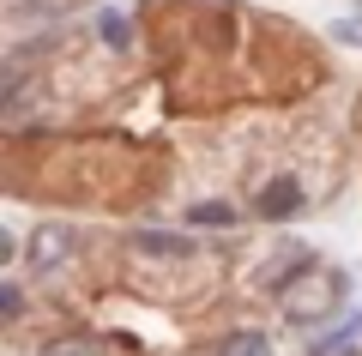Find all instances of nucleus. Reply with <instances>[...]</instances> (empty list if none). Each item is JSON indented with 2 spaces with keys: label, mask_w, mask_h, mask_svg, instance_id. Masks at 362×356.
<instances>
[{
  "label": "nucleus",
  "mask_w": 362,
  "mask_h": 356,
  "mask_svg": "<svg viewBox=\"0 0 362 356\" xmlns=\"http://www.w3.org/2000/svg\"><path fill=\"white\" fill-rule=\"evenodd\" d=\"M338 290H344V278L320 272V278H308V284H290V290H284V302H290V314H296V320H320L326 308L338 302Z\"/></svg>",
  "instance_id": "nucleus-1"
},
{
  "label": "nucleus",
  "mask_w": 362,
  "mask_h": 356,
  "mask_svg": "<svg viewBox=\"0 0 362 356\" xmlns=\"http://www.w3.org/2000/svg\"><path fill=\"white\" fill-rule=\"evenodd\" d=\"M139 254H151V260H187L194 254V242H187V236H163V229H139Z\"/></svg>",
  "instance_id": "nucleus-2"
},
{
  "label": "nucleus",
  "mask_w": 362,
  "mask_h": 356,
  "mask_svg": "<svg viewBox=\"0 0 362 356\" xmlns=\"http://www.w3.org/2000/svg\"><path fill=\"white\" fill-rule=\"evenodd\" d=\"M296 205H302V188H296L290 176H278L266 193H259V212H266V217H290Z\"/></svg>",
  "instance_id": "nucleus-3"
},
{
  "label": "nucleus",
  "mask_w": 362,
  "mask_h": 356,
  "mask_svg": "<svg viewBox=\"0 0 362 356\" xmlns=\"http://www.w3.org/2000/svg\"><path fill=\"white\" fill-rule=\"evenodd\" d=\"M30 254L49 266V260H66V229H37L30 236Z\"/></svg>",
  "instance_id": "nucleus-4"
},
{
  "label": "nucleus",
  "mask_w": 362,
  "mask_h": 356,
  "mask_svg": "<svg viewBox=\"0 0 362 356\" xmlns=\"http://www.w3.org/2000/svg\"><path fill=\"white\" fill-rule=\"evenodd\" d=\"M194 224H206V229H230L235 212H230V205H194Z\"/></svg>",
  "instance_id": "nucleus-5"
},
{
  "label": "nucleus",
  "mask_w": 362,
  "mask_h": 356,
  "mask_svg": "<svg viewBox=\"0 0 362 356\" xmlns=\"http://www.w3.org/2000/svg\"><path fill=\"white\" fill-rule=\"evenodd\" d=\"M218 356H266V338H259V332H242V338H230Z\"/></svg>",
  "instance_id": "nucleus-6"
},
{
  "label": "nucleus",
  "mask_w": 362,
  "mask_h": 356,
  "mask_svg": "<svg viewBox=\"0 0 362 356\" xmlns=\"http://www.w3.org/2000/svg\"><path fill=\"white\" fill-rule=\"evenodd\" d=\"M103 37L115 42V49H127V18H121V13H103Z\"/></svg>",
  "instance_id": "nucleus-7"
},
{
  "label": "nucleus",
  "mask_w": 362,
  "mask_h": 356,
  "mask_svg": "<svg viewBox=\"0 0 362 356\" xmlns=\"http://www.w3.org/2000/svg\"><path fill=\"white\" fill-rule=\"evenodd\" d=\"M42 356H97V344H73V338H66V344H49Z\"/></svg>",
  "instance_id": "nucleus-8"
},
{
  "label": "nucleus",
  "mask_w": 362,
  "mask_h": 356,
  "mask_svg": "<svg viewBox=\"0 0 362 356\" xmlns=\"http://www.w3.org/2000/svg\"><path fill=\"white\" fill-rule=\"evenodd\" d=\"M338 30H344L350 42H362V13H356V18H344V25H338Z\"/></svg>",
  "instance_id": "nucleus-9"
}]
</instances>
